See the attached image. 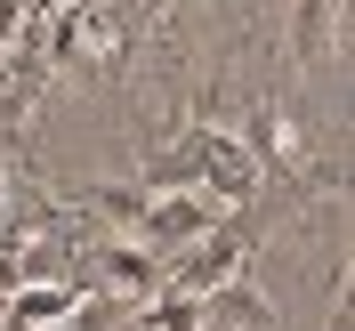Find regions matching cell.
<instances>
[{"label": "cell", "instance_id": "6da1fadb", "mask_svg": "<svg viewBox=\"0 0 355 331\" xmlns=\"http://www.w3.org/2000/svg\"><path fill=\"white\" fill-rule=\"evenodd\" d=\"M266 210L275 202H243V210H226L210 235H202L194 251H178L170 266H162V291H186V299H202V291H218V283H234L243 275V259L259 251V235H266Z\"/></svg>", "mask_w": 355, "mask_h": 331}, {"label": "cell", "instance_id": "7a4b0ae2", "mask_svg": "<svg viewBox=\"0 0 355 331\" xmlns=\"http://www.w3.org/2000/svg\"><path fill=\"white\" fill-rule=\"evenodd\" d=\"M218 219H226V202L194 194V186H178V194H154V202H146V219H137V235H130V243H137V251H154V259L170 266L178 251H194Z\"/></svg>", "mask_w": 355, "mask_h": 331}, {"label": "cell", "instance_id": "3957f363", "mask_svg": "<svg viewBox=\"0 0 355 331\" xmlns=\"http://www.w3.org/2000/svg\"><path fill=\"white\" fill-rule=\"evenodd\" d=\"M234 146L250 154V170H259V186H283V178H299V170H307V137H299V113H291L283 97H259Z\"/></svg>", "mask_w": 355, "mask_h": 331}, {"label": "cell", "instance_id": "277c9868", "mask_svg": "<svg viewBox=\"0 0 355 331\" xmlns=\"http://www.w3.org/2000/svg\"><path fill=\"white\" fill-rule=\"evenodd\" d=\"M146 202L154 194H146L137 178H81V186L65 194V210L89 226V235H121V243H130L137 219H146Z\"/></svg>", "mask_w": 355, "mask_h": 331}, {"label": "cell", "instance_id": "5b68a950", "mask_svg": "<svg viewBox=\"0 0 355 331\" xmlns=\"http://www.w3.org/2000/svg\"><path fill=\"white\" fill-rule=\"evenodd\" d=\"M194 331H275V299H266L259 283H218V291H202V323Z\"/></svg>", "mask_w": 355, "mask_h": 331}, {"label": "cell", "instance_id": "8992f818", "mask_svg": "<svg viewBox=\"0 0 355 331\" xmlns=\"http://www.w3.org/2000/svg\"><path fill=\"white\" fill-rule=\"evenodd\" d=\"M339 8H347V0H299V17H291V57H299V65H315V57H323Z\"/></svg>", "mask_w": 355, "mask_h": 331}, {"label": "cell", "instance_id": "52a82bcc", "mask_svg": "<svg viewBox=\"0 0 355 331\" xmlns=\"http://www.w3.org/2000/svg\"><path fill=\"white\" fill-rule=\"evenodd\" d=\"M137 331H194L202 323V299H186V291H154L146 307H130Z\"/></svg>", "mask_w": 355, "mask_h": 331}]
</instances>
